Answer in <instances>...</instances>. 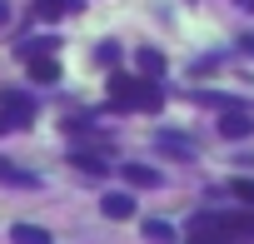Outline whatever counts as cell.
Segmentation results:
<instances>
[{
    "label": "cell",
    "instance_id": "6da1fadb",
    "mask_svg": "<svg viewBox=\"0 0 254 244\" xmlns=\"http://www.w3.org/2000/svg\"><path fill=\"white\" fill-rule=\"evenodd\" d=\"M110 100L120 110H145V115H155L165 105L160 80H135V75H110Z\"/></svg>",
    "mask_w": 254,
    "mask_h": 244
},
{
    "label": "cell",
    "instance_id": "7a4b0ae2",
    "mask_svg": "<svg viewBox=\"0 0 254 244\" xmlns=\"http://www.w3.org/2000/svg\"><path fill=\"white\" fill-rule=\"evenodd\" d=\"M194 239H254V209L244 204V214H199Z\"/></svg>",
    "mask_w": 254,
    "mask_h": 244
},
{
    "label": "cell",
    "instance_id": "3957f363",
    "mask_svg": "<svg viewBox=\"0 0 254 244\" xmlns=\"http://www.w3.org/2000/svg\"><path fill=\"white\" fill-rule=\"evenodd\" d=\"M219 135H224V140H249V135H254V115H249L244 105H224V115H219Z\"/></svg>",
    "mask_w": 254,
    "mask_h": 244
},
{
    "label": "cell",
    "instance_id": "277c9868",
    "mask_svg": "<svg viewBox=\"0 0 254 244\" xmlns=\"http://www.w3.org/2000/svg\"><path fill=\"white\" fill-rule=\"evenodd\" d=\"M0 115H5L10 125H30V120H35V105H30V95H20V90H0Z\"/></svg>",
    "mask_w": 254,
    "mask_h": 244
},
{
    "label": "cell",
    "instance_id": "5b68a950",
    "mask_svg": "<svg viewBox=\"0 0 254 244\" xmlns=\"http://www.w3.org/2000/svg\"><path fill=\"white\" fill-rule=\"evenodd\" d=\"M100 214H105V219H135V194H125V189L105 194V199H100Z\"/></svg>",
    "mask_w": 254,
    "mask_h": 244
},
{
    "label": "cell",
    "instance_id": "8992f818",
    "mask_svg": "<svg viewBox=\"0 0 254 244\" xmlns=\"http://www.w3.org/2000/svg\"><path fill=\"white\" fill-rule=\"evenodd\" d=\"M155 150H160V155H175V160H194V145H190L185 135H175V130H160V135H155Z\"/></svg>",
    "mask_w": 254,
    "mask_h": 244
},
{
    "label": "cell",
    "instance_id": "52a82bcc",
    "mask_svg": "<svg viewBox=\"0 0 254 244\" xmlns=\"http://www.w3.org/2000/svg\"><path fill=\"white\" fill-rule=\"evenodd\" d=\"M0 184H15V189H35L40 180H35L30 170H20L15 160H5V155H0Z\"/></svg>",
    "mask_w": 254,
    "mask_h": 244
},
{
    "label": "cell",
    "instance_id": "ba28073f",
    "mask_svg": "<svg viewBox=\"0 0 254 244\" xmlns=\"http://www.w3.org/2000/svg\"><path fill=\"white\" fill-rule=\"evenodd\" d=\"M30 80H35V85H55V80H60L55 55H30Z\"/></svg>",
    "mask_w": 254,
    "mask_h": 244
},
{
    "label": "cell",
    "instance_id": "9c48e42d",
    "mask_svg": "<svg viewBox=\"0 0 254 244\" xmlns=\"http://www.w3.org/2000/svg\"><path fill=\"white\" fill-rule=\"evenodd\" d=\"M135 60H140V75H145V80H165V55H160V50H150V45H145Z\"/></svg>",
    "mask_w": 254,
    "mask_h": 244
},
{
    "label": "cell",
    "instance_id": "30bf717a",
    "mask_svg": "<svg viewBox=\"0 0 254 244\" xmlns=\"http://www.w3.org/2000/svg\"><path fill=\"white\" fill-rule=\"evenodd\" d=\"M10 239H15V244H50V229H35V224H10Z\"/></svg>",
    "mask_w": 254,
    "mask_h": 244
},
{
    "label": "cell",
    "instance_id": "8fae6325",
    "mask_svg": "<svg viewBox=\"0 0 254 244\" xmlns=\"http://www.w3.org/2000/svg\"><path fill=\"white\" fill-rule=\"evenodd\" d=\"M125 180H130V184H145V189H155V184H160V170H150V165H125Z\"/></svg>",
    "mask_w": 254,
    "mask_h": 244
},
{
    "label": "cell",
    "instance_id": "7c38bea8",
    "mask_svg": "<svg viewBox=\"0 0 254 244\" xmlns=\"http://www.w3.org/2000/svg\"><path fill=\"white\" fill-rule=\"evenodd\" d=\"M70 165H75L80 175H95V180L105 175V160H100V155H85V150H75V155H70Z\"/></svg>",
    "mask_w": 254,
    "mask_h": 244
},
{
    "label": "cell",
    "instance_id": "4fadbf2b",
    "mask_svg": "<svg viewBox=\"0 0 254 244\" xmlns=\"http://www.w3.org/2000/svg\"><path fill=\"white\" fill-rule=\"evenodd\" d=\"M20 55L30 60V55H60V40L50 35V40H20Z\"/></svg>",
    "mask_w": 254,
    "mask_h": 244
},
{
    "label": "cell",
    "instance_id": "5bb4252c",
    "mask_svg": "<svg viewBox=\"0 0 254 244\" xmlns=\"http://www.w3.org/2000/svg\"><path fill=\"white\" fill-rule=\"evenodd\" d=\"M70 5H75V0H35V15H40V20H60Z\"/></svg>",
    "mask_w": 254,
    "mask_h": 244
},
{
    "label": "cell",
    "instance_id": "9a60e30c",
    "mask_svg": "<svg viewBox=\"0 0 254 244\" xmlns=\"http://www.w3.org/2000/svg\"><path fill=\"white\" fill-rule=\"evenodd\" d=\"M145 239H175V224L170 219H145Z\"/></svg>",
    "mask_w": 254,
    "mask_h": 244
},
{
    "label": "cell",
    "instance_id": "2e32d148",
    "mask_svg": "<svg viewBox=\"0 0 254 244\" xmlns=\"http://www.w3.org/2000/svg\"><path fill=\"white\" fill-rule=\"evenodd\" d=\"M234 199L254 209V180H234Z\"/></svg>",
    "mask_w": 254,
    "mask_h": 244
},
{
    "label": "cell",
    "instance_id": "e0dca14e",
    "mask_svg": "<svg viewBox=\"0 0 254 244\" xmlns=\"http://www.w3.org/2000/svg\"><path fill=\"white\" fill-rule=\"evenodd\" d=\"M100 60H105V65H115V60H120V45H110V40H105V45H100Z\"/></svg>",
    "mask_w": 254,
    "mask_h": 244
},
{
    "label": "cell",
    "instance_id": "ac0fdd59",
    "mask_svg": "<svg viewBox=\"0 0 254 244\" xmlns=\"http://www.w3.org/2000/svg\"><path fill=\"white\" fill-rule=\"evenodd\" d=\"M239 45H244V55H254V35H244V40H239Z\"/></svg>",
    "mask_w": 254,
    "mask_h": 244
},
{
    "label": "cell",
    "instance_id": "d6986e66",
    "mask_svg": "<svg viewBox=\"0 0 254 244\" xmlns=\"http://www.w3.org/2000/svg\"><path fill=\"white\" fill-rule=\"evenodd\" d=\"M10 20V5H5V0H0V25H5Z\"/></svg>",
    "mask_w": 254,
    "mask_h": 244
},
{
    "label": "cell",
    "instance_id": "ffe728a7",
    "mask_svg": "<svg viewBox=\"0 0 254 244\" xmlns=\"http://www.w3.org/2000/svg\"><path fill=\"white\" fill-rule=\"evenodd\" d=\"M5 130H10V120H5V115H0V135H5Z\"/></svg>",
    "mask_w": 254,
    "mask_h": 244
},
{
    "label": "cell",
    "instance_id": "44dd1931",
    "mask_svg": "<svg viewBox=\"0 0 254 244\" xmlns=\"http://www.w3.org/2000/svg\"><path fill=\"white\" fill-rule=\"evenodd\" d=\"M239 5H244V10H254V0H239Z\"/></svg>",
    "mask_w": 254,
    "mask_h": 244
}]
</instances>
